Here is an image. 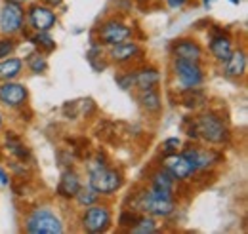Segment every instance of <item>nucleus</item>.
Segmentation results:
<instances>
[{
    "mask_svg": "<svg viewBox=\"0 0 248 234\" xmlns=\"http://www.w3.org/2000/svg\"><path fill=\"white\" fill-rule=\"evenodd\" d=\"M174 74L184 89H197L204 82V73L195 61L174 59Z\"/></svg>",
    "mask_w": 248,
    "mask_h": 234,
    "instance_id": "obj_5",
    "label": "nucleus"
},
{
    "mask_svg": "<svg viewBox=\"0 0 248 234\" xmlns=\"http://www.w3.org/2000/svg\"><path fill=\"white\" fill-rule=\"evenodd\" d=\"M172 54H174V59H187V61L201 63L202 48L199 42H195L191 38H180L172 44Z\"/></svg>",
    "mask_w": 248,
    "mask_h": 234,
    "instance_id": "obj_12",
    "label": "nucleus"
},
{
    "mask_svg": "<svg viewBox=\"0 0 248 234\" xmlns=\"http://www.w3.org/2000/svg\"><path fill=\"white\" fill-rule=\"evenodd\" d=\"M151 187L160 190V192H166V194H172L174 196V189H176V179L170 176L164 168H160L158 172L153 174L151 177Z\"/></svg>",
    "mask_w": 248,
    "mask_h": 234,
    "instance_id": "obj_19",
    "label": "nucleus"
},
{
    "mask_svg": "<svg viewBox=\"0 0 248 234\" xmlns=\"http://www.w3.org/2000/svg\"><path fill=\"white\" fill-rule=\"evenodd\" d=\"M16 48V42L12 38H0V58H8Z\"/></svg>",
    "mask_w": 248,
    "mask_h": 234,
    "instance_id": "obj_29",
    "label": "nucleus"
},
{
    "mask_svg": "<svg viewBox=\"0 0 248 234\" xmlns=\"http://www.w3.org/2000/svg\"><path fill=\"white\" fill-rule=\"evenodd\" d=\"M111 227V211L107 205L92 204L82 215V229L86 233L101 234Z\"/></svg>",
    "mask_w": 248,
    "mask_h": 234,
    "instance_id": "obj_6",
    "label": "nucleus"
},
{
    "mask_svg": "<svg viewBox=\"0 0 248 234\" xmlns=\"http://www.w3.org/2000/svg\"><path fill=\"white\" fill-rule=\"evenodd\" d=\"M0 128H2V113H0Z\"/></svg>",
    "mask_w": 248,
    "mask_h": 234,
    "instance_id": "obj_36",
    "label": "nucleus"
},
{
    "mask_svg": "<svg viewBox=\"0 0 248 234\" xmlns=\"http://www.w3.org/2000/svg\"><path fill=\"white\" fill-rule=\"evenodd\" d=\"M166 2H168V6H170L172 10H176V8H182L187 0H166Z\"/></svg>",
    "mask_w": 248,
    "mask_h": 234,
    "instance_id": "obj_31",
    "label": "nucleus"
},
{
    "mask_svg": "<svg viewBox=\"0 0 248 234\" xmlns=\"http://www.w3.org/2000/svg\"><path fill=\"white\" fill-rule=\"evenodd\" d=\"M229 2H233V4H239V2H241V0H229Z\"/></svg>",
    "mask_w": 248,
    "mask_h": 234,
    "instance_id": "obj_35",
    "label": "nucleus"
},
{
    "mask_svg": "<svg viewBox=\"0 0 248 234\" xmlns=\"http://www.w3.org/2000/svg\"><path fill=\"white\" fill-rule=\"evenodd\" d=\"M97 194H113L123 187V174L107 166H95L90 170V183Z\"/></svg>",
    "mask_w": 248,
    "mask_h": 234,
    "instance_id": "obj_3",
    "label": "nucleus"
},
{
    "mask_svg": "<svg viewBox=\"0 0 248 234\" xmlns=\"http://www.w3.org/2000/svg\"><path fill=\"white\" fill-rule=\"evenodd\" d=\"M46 6H50V8H56V6H60L63 0H42Z\"/></svg>",
    "mask_w": 248,
    "mask_h": 234,
    "instance_id": "obj_32",
    "label": "nucleus"
},
{
    "mask_svg": "<svg viewBox=\"0 0 248 234\" xmlns=\"http://www.w3.org/2000/svg\"><path fill=\"white\" fill-rule=\"evenodd\" d=\"M27 233L31 234H60L63 233L62 219L46 207H38L27 219Z\"/></svg>",
    "mask_w": 248,
    "mask_h": 234,
    "instance_id": "obj_4",
    "label": "nucleus"
},
{
    "mask_svg": "<svg viewBox=\"0 0 248 234\" xmlns=\"http://www.w3.org/2000/svg\"><path fill=\"white\" fill-rule=\"evenodd\" d=\"M225 63V69L223 73L231 78H239L245 74L247 71V54L245 50H237V52H231V56L223 61Z\"/></svg>",
    "mask_w": 248,
    "mask_h": 234,
    "instance_id": "obj_16",
    "label": "nucleus"
},
{
    "mask_svg": "<svg viewBox=\"0 0 248 234\" xmlns=\"http://www.w3.org/2000/svg\"><path fill=\"white\" fill-rule=\"evenodd\" d=\"M158 80H160V74L153 67H147V69H141V71L134 73V86H138L140 89L155 88Z\"/></svg>",
    "mask_w": 248,
    "mask_h": 234,
    "instance_id": "obj_18",
    "label": "nucleus"
},
{
    "mask_svg": "<svg viewBox=\"0 0 248 234\" xmlns=\"http://www.w3.org/2000/svg\"><path fill=\"white\" fill-rule=\"evenodd\" d=\"M187 133L193 139H204L206 143H212V145H223L229 139L227 126L214 113H204V115L193 118Z\"/></svg>",
    "mask_w": 248,
    "mask_h": 234,
    "instance_id": "obj_1",
    "label": "nucleus"
},
{
    "mask_svg": "<svg viewBox=\"0 0 248 234\" xmlns=\"http://www.w3.org/2000/svg\"><path fill=\"white\" fill-rule=\"evenodd\" d=\"M6 143H8V150L14 154V156H17V158H21V160H25V158H29L31 156V152H29V148L23 145V141L16 135V133H8L6 135Z\"/></svg>",
    "mask_w": 248,
    "mask_h": 234,
    "instance_id": "obj_22",
    "label": "nucleus"
},
{
    "mask_svg": "<svg viewBox=\"0 0 248 234\" xmlns=\"http://www.w3.org/2000/svg\"><path fill=\"white\" fill-rule=\"evenodd\" d=\"M56 14L50 10V6H42V4H32L29 8V25L34 32L38 30H50L56 27Z\"/></svg>",
    "mask_w": 248,
    "mask_h": 234,
    "instance_id": "obj_11",
    "label": "nucleus"
},
{
    "mask_svg": "<svg viewBox=\"0 0 248 234\" xmlns=\"http://www.w3.org/2000/svg\"><path fill=\"white\" fill-rule=\"evenodd\" d=\"M136 2H147V0H136Z\"/></svg>",
    "mask_w": 248,
    "mask_h": 234,
    "instance_id": "obj_37",
    "label": "nucleus"
},
{
    "mask_svg": "<svg viewBox=\"0 0 248 234\" xmlns=\"http://www.w3.org/2000/svg\"><path fill=\"white\" fill-rule=\"evenodd\" d=\"M6 2H16V4H23L25 0H6Z\"/></svg>",
    "mask_w": 248,
    "mask_h": 234,
    "instance_id": "obj_34",
    "label": "nucleus"
},
{
    "mask_svg": "<svg viewBox=\"0 0 248 234\" xmlns=\"http://www.w3.org/2000/svg\"><path fill=\"white\" fill-rule=\"evenodd\" d=\"M141 54V50H140V46L136 44V42H121V44H115V46H111V52H109V58L111 61H115V63H128V61H132V59L136 58V56H140Z\"/></svg>",
    "mask_w": 248,
    "mask_h": 234,
    "instance_id": "obj_14",
    "label": "nucleus"
},
{
    "mask_svg": "<svg viewBox=\"0 0 248 234\" xmlns=\"http://www.w3.org/2000/svg\"><path fill=\"white\" fill-rule=\"evenodd\" d=\"M162 168L174 177L176 181H187L195 176V166L193 162L187 158L186 154L182 152H174V154H166L164 156V162H162Z\"/></svg>",
    "mask_w": 248,
    "mask_h": 234,
    "instance_id": "obj_9",
    "label": "nucleus"
},
{
    "mask_svg": "<svg viewBox=\"0 0 248 234\" xmlns=\"http://www.w3.org/2000/svg\"><path fill=\"white\" fill-rule=\"evenodd\" d=\"M27 65H29V69H31L32 73H36V74H40V73H44L46 71V59L42 56V52H34L31 54L29 58H27Z\"/></svg>",
    "mask_w": 248,
    "mask_h": 234,
    "instance_id": "obj_26",
    "label": "nucleus"
},
{
    "mask_svg": "<svg viewBox=\"0 0 248 234\" xmlns=\"http://www.w3.org/2000/svg\"><path fill=\"white\" fill-rule=\"evenodd\" d=\"M136 209L141 211V213H149L151 217H168L174 209H176V202H174V196L172 194H166V192H160L153 187L141 190L136 200Z\"/></svg>",
    "mask_w": 248,
    "mask_h": 234,
    "instance_id": "obj_2",
    "label": "nucleus"
},
{
    "mask_svg": "<svg viewBox=\"0 0 248 234\" xmlns=\"http://www.w3.org/2000/svg\"><path fill=\"white\" fill-rule=\"evenodd\" d=\"M182 154H186L187 158L193 162L195 170H210L217 160H219V156H217L214 150H210V148H199V146L184 148Z\"/></svg>",
    "mask_w": 248,
    "mask_h": 234,
    "instance_id": "obj_13",
    "label": "nucleus"
},
{
    "mask_svg": "<svg viewBox=\"0 0 248 234\" xmlns=\"http://www.w3.org/2000/svg\"><path fill=\"white\" fill-rule=\"evenodd\" d=\"M210 52H212V56H214L217 61H221V63L231 56L233 44H231L229 36H227L223 30H216V34L212 36V40H210Z\"/></svg>",
    "mask_w": 248,
    "mask_h": 234,
    "instance_id": "obj_15",
    "label": "nucleus"
},
{
    "mask_svg": "<svg viewBox=\"0 0 248 234\" xmlns=\"http://www.w3.org/2000/svg\"><path fill=\"white\" fill-rule=\"evenodd\" d=\"M75 198H77V202L80 205H92V204H95L97 202V198H99V194L93 190L92 187L88 185V187H82L80 185V189L77 190V194H75Z\"/></svg>",
    "mask_w": 248,
    "mask_h": 234,
    "instance_id": "obj_24",
    "label": "nucleus"
},
{
    "mask_svg": "<svg viewBox=\"0 0 248 234\" xmlns=\"http://www.w3.org/2000/svg\"><path fill=\"white\" fill-rule=\"evenodd\" d=\"M78 189H80V177L73 170H65L60 179V185H58V194L63 198H75Z\"/></svg>",
    "mask_w": 248,
    "mask_h": 234,
    "instance_id": "obj_17",
    "label": "nucleus"
},
{
    "mask_svg": "<svg viewBox=\"0 0 248 234\" xmlns=\"http://www.w3.org/2000/svg\"><path fill=\"white\" fill-rule=\"evenodd\" d=\"M140 219V215L136 213V211H132V207L130 209H126V211H123V215H121V225L123 227H128V231L136 225V221Z\"/></svg>",
    "mask_w": 248,
    "mask_h": 234,
    "instance_id": "obj_27",
    "label": "nucleus"
},
{
    "mask_svg": "<svg viewBox=\"0 0 248 234\" xmlns=\"http://www.w3.org/2000/svg\"><path fill=\"white\" fill-rule=\"evenodd\" d=\"M27 97H29V91L23 84L8 80L6 84L0 86V101L10 109H17V107L25 105Z\"/></svg>",
    "mask_w": 248,
    "mask_h": 234,
    "instance_id": "obj_10",
    "label": "nucleus"
},
{
    "mask_svg": "<svg viewBox=\"0 0 248 234\" xmlns=\"http://www.w3.org/2000/svg\"><path fill=\"white\" fill-rule=\"evenodd\" d=\"M134 30L130 25H126L123 21H117V19H111V21H105L99 30H97V40L101 44H109V46H115V44H121V42H128L132 38Z\"/></svg>",
    "mask_w": 248,
    "mask_h": 234,
    "instance_id": "obj_8",
    "label": "nucleus"
},
{
    "mask_svg": "<svg viewBox=\"0 0 248 234\" xmlns=\"http://www.w3.org/2000/svg\"><path fill=\"white\" fill-rule=\"evenodd\" d=\"M180 146H182V141L178 137H170V139H166L162 143V152H164V156L166 154H174V152L180 150Z\"/></svg>",
    "mask_w": 248,
    "mask_h": 234,
    "instance_id": "obj_28",
    "label": "nucleus"
},
{
    "mask_svg": "<svg viewBox=\"0 0 248 234\" xmlns=\"http://www.w3.org/2000/svg\"><path fill=\"white\" fill-rule=\"evenodd\" d=\"M0 183H2V185H8V183H10V181H8V176H6V172H2V170H0Z\"/></svg>",
    "mask_w": 248,
    "mask_h": 234,
    "instance_id": "obj_33",
    "label": "nucleus"
},
{
    "mask_svg": "<svg viewBox=\"0 0 248 234\" xmlns=\"http://www.w3.org/2000/svg\"><path fill=\"white\" fill-rule=\"evenodd\" d=\"M23 61L17 58H8L0 63V80H14L21 74Z\"/></svg>",
    "mask_w": 248,
    "mask_h": 234,
    "instance_id": "obj_20",
    "label": "nucleus"
},
{
    "mask_svg": "<svg viewBox=\"0 0 248 234\" xmlns=\"http://www.w3.org/2000/svg\"><path fill=\"white\" fill-rule=\"evenodd\" d=\"M23 21H25V12L21 4L16 2H6L0 10V30L4 34H17L23 30Z\"/></svg>",
    "mask_w": 248,
    "mask_h": 234,
    "instance_id": "obj_7",
    "label": "nucleus"
},
{
    "mask_svg": "<svg viewBox=\"0 0 248 234\" xmlns=\"http://www.w3.org/2000/svg\"><path fill=\"white\" fill-rule=\"evenodd\" d=\"M31 42L40 50V52H52L56 48L54 38L48 34V30H38L31 36Z\"/></svg>",
    "mask_w": 248,
    "mask_h": 234,
    "instance_id": "obj_23",
    "label": "nucleus"
},
{
    "mask_svg": "<svg viewBox=\"0 0 248 234\" xmlns=\"http://www.w3.org/2000/svg\"><path fill=\"white\" fill-rule=\"evenodd\" d=\"M156 231V223L153 217H147V215H140V219L136 221V225L130 229V233H155Z\"/></svg>",
    "mask_w": 248,
    "mask_h": 234,
    "instance_id": "obj_25",
    "label": "nucleus"
},
{
    "mask_svg": "<svg viewBox=\"0 0 248 234\" xmlns=\"http://www.w3.org/2000/svg\"><path fill=\"white\" fill-rule=\"evenodd\" d=\"M140 101H141V105L149 111V113H158L160 111V95H158V91L155 88H147V89H141V93H140Z\"/></svg>",
    "mask_w": 248,
    "mask_h": 234,
    "instance_id": "obj_21",
    "label": "nucleus"
},
{
    "mask_svg": "<svg viewBox=\"0 0 248 234\" xmlns=\"http://www.w3.org/2000/svg\"><path fill=\"white\" fill-rule=\"evenodd\" d=\"M117 82L123 89H128L134 86V73H128L126 76H117Z\"/></svg>",
    "mask_w": 248,
    "mask_h": 234,
    "instance_id": "obj_30",
    "label": "nucleus"
}]
</instances>
